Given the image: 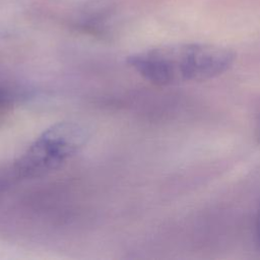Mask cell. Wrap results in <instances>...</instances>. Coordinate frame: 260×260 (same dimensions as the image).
<instances>
[{"mask_svg": "<svg viewBox=\"0 0 260 260\" xmlns=\"http://www.w3.org/2000/svg\"><path fill=\"white\" fill-rule=\"evenodd\" d=\"M234 60V52L225 47L187 43L133 56L129 63L147 80L170 85L216 77L229 70Z\"/></svg>", "mask_w": 260, "mask_h": 260, "instance_id": "cell-1", "label": "cell"}, {"mask_svg": "<svg viewBox=\"0 0 260 260\" xmlns=\"http://www.w3.org/2000/svg\"><path fill=\"white\" fill-rule=\"evenodd\" d=\"M86 132L78 124L58 123L39 136L11 170L13 179L46 174L61 166L86 141Z\"/></svg>", "mask_w": 260, "mask_h": 260, "instance_id": "cell-2", "label": "cell"}, {"mask_svg": "<svg viewBox=\"0 0 260 260\" xmlns=\"http://www.w3.org/2000/svg\"><path fill=\"white\" fill-rule=\"evenodd\" d=\"M255 239H256L257 245L260 247V203L257 209L256 220H255Z\"/></svg>", "mask_w": 260, "mask_h": 260, "instance_id": "cell-3", "label": "cell"}, {"mask_svg": "<svg viewBox=\"0 0 260 260\" xmlns=\"http://www.w3.org/2000/svg\"><path fill=\"white\" fill-rule=\"evenodd\" d=\"M256 135H257V139L260 142V117L259 120L257 122V127H256Z\"/></svg>", "mask_w": 260, "mask_h": 260, "instance_id": "cell-4", "label": "cell"}]
</instances>
